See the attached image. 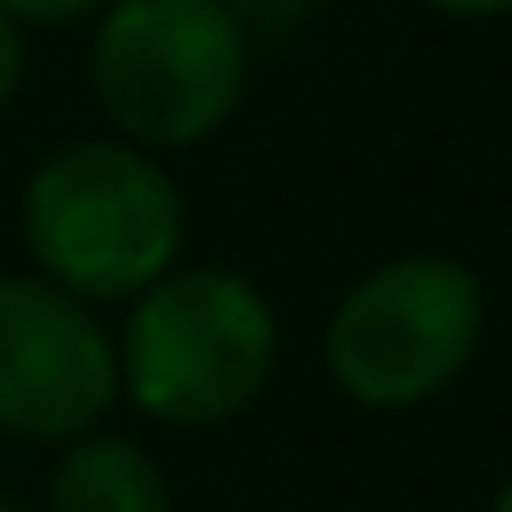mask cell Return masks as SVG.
I'll use <instances>...</instances> for the list:
<instances>
[{"label": "cell", "instance_id": "6da1fadb", "mask_svg": "<svg viewBox=\"0 0 512 512\" xmlns=\"http://www.w3.org/2000/svg\"><path fill=\"white\" fill-rule=\"evenodd\" d=\"M22 246L29 274L50 288L127 309L190 246V197L176 169L120 134H85L50 148L22 183Z\"/></svg>", "mask_w": 512, "mask_h": 512}, {"label": "cell", "instance_id": "7a4b0ae2", "mask_svg": "<svg viewBox=\"0 0 512 512\" xmlns=\"http://www.w3.org/2000/svg\"><path fill=\"white\" fill-rule=\"evenodd\" d=\"M120 400L162 428H225L260 407L281 372V316L239 267H169L113 330Z\"/></svg>", "mask_w": 512, "mask_h": 512}, {"label": "cell", "instance_id": "3957f363", "mask_svg": "<svg viewBox=\"0 0 512 512\" xmlns=\"http://www.w3.org/2000/svg\"><path fill=\"white\" fill-rule=\"evenodd\" d=\"M106 134L148 155L218 141L253 85V36L225 0H106L85 50Z\"/></svg>", "mask_w": 512, "mask_h": 512}, {"label": "cell", "instance_id": "277c9868", "mask_svg": "<svg viewBox=\"0 0 512 512\" xmlns=\"http://www.w3.org/2000/svg\"><path fill=\"white\" fill-rule=\"evenodd\" d=\"M484 323H491V302L470 260L393 253L330 302L323 372L365 414H414L477 365Z\"/></svg>", "mask_w": 512, "mask_h": 512}, {"label": "cell", "instance_id": "5b68a950", "mask_svg": "<svg viewBox=\"0 0 512 512\" xmlns=\"http://www.w3.org/2000/svg\"><path fill=\"white\" fill-rule=\"evenodd\" d=\"M120 407L113 323L50 288L43 274H0V435L78 442Z\"/></svg>", "mask_w": 512, "mask_h": 512}, {"label": "cell", "instance_id": "8992f818", "mask_svg": "<svg viewBox=\"0 0 512 512\" xmlns=\"http://www.w3.org/2000/svg\"><path fill=\"white\" fill-rule=\"evenodd\" d=\"M43 512H176V484L148 442L92 428L57 449Z\"/></svg>", "mask_w": 512, "mask_h": 512}, {"label": "cell", "instance_id": "52a82bcc", "mask_svg": "<svg viewBox=\"0 0 512 512\" xmlns=\"http://www.w3.org/2000/svg\"><path fill=\"white\" fill-rule=\"evenodd\" d=\"M225 8L239 15V29L253 43H274V36H295L316 15V0H225Z\"/></svg>", "mask_w": 512, "mask_h": 512}, {"label": "cell", "instance_id": "ba28073f", "mask_svg": "<svg viewBox=\"0 0 512 512\" xmlns=\"http://www.w3.org/2000/svg\"><path fill=\"white\" fill-rule=\"evenodd\" d=\"M106 0H0V15L22 29H64V22H92Z\"/></svg>", "mask_w": 512, "mask_h": 512}, {"label": "cell", "instance_id": "9c48e42d", "mask_svg": "<svg viewBox=\"0 0 512 512\" xmlns=\"http://www.w3.org/2000/svg\"><path fill=\"white\" fill-rule=\"evenodd\" d=\"M22 78H29V29L0 15V113L22 99Z\"/></svg>", "mask_w": 512, "mask_h": 512}, {"label": "cell", "instance_id": "30bf717a", "mask_svg": "<svg viewBox=\"0 0 512 512\" xmlns=\"http://www.w3.org/2000/svg\"><path fill=\"white\" fill-rule=\"evenodd\" d=\"M421 8H435V15H449V22H505L512 0H421Z\"/></svg>", "mask_w": 512, "mask_h": 512}, {"label": "cell", "instance_id": "8fae6325", "mask_svg": "<svg viewBox=\"0 0 512 512\" xmlns=\"http://www.w3.org/2000/svg\"><path fill=\"white\" fill-rule=\"evenodd\" d=\"M484 512H512V477H505V484L491 491V505H484Z\"/></svg>", "mask_w": 512, "mask_h": 512}, {"label": "cell", "instance_id": "7c38bea8", "mask_svg": "<svg viewBox=\"0 0 512 512\" xmlns=\"http://www.w3.org/2000/svg\"><path fill=\"white\" fill-rule=\"evenodd\" d=\"M0 512H29V505H8V498H0Z\"/></svg>", "mask_w": 512, "mask_h": 512}]
</instances>
